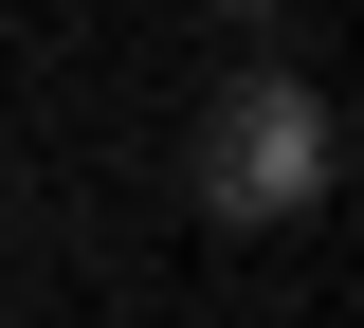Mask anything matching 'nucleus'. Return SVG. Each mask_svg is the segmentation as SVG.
I'll use <instances>...</instances> for the list:
<instances>
[{"label":"nucleus","mask_w":364,"mask_h":328,"mask_svg":"<svg viewBox=\"0 0 364 328\" xmlns=\"http://www.w3.org/2000/svg\"><path fill=\"white\" fill-rule=\"evenodd\" d=\"M200 201H219V219H310L328 201V110L291 92V73H237V92L200 110Z\"/></svg>","instance_id":"1"},{"label":"nucleus","mask_w":364,"mask_h":328,"mask_svg":"<svg viewBox=\"0 0 364 328\" xmlns=\"http://www.w3.org/2000/svg\"><path fill=\"white\" fill-rule=\"evenodd\" d=\"M237 18H273V0H237Z\"/></svg>","instance_id":"2"}]
</instances>
